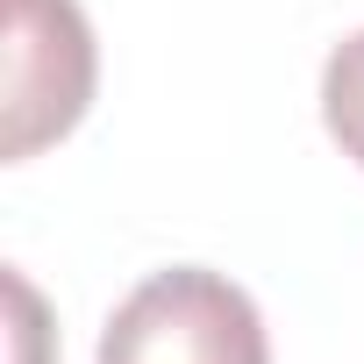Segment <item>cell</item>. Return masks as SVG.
Returning <instances> with one entry per match:
<instances>
[{"mask_svg": "<svg viewBox=\"0 0 364 364\" xmlns=\"http://www.w3.org/2000/svg\"><path fill=\"white\" fill-rule=\"evenodd\" d=\"M100 364H272V343L257 300L236 279L171 264L114 307Z\"/></svg>", "mask_w": 364, "mask_h": 364, "instance_id": "cell-1", "label": "cell"}, {"mask_svg": "<svg viewBox=\"0 0 364 364\" xmlns=\"http://www.w3.org/2000/svg\"><path fill=\"white\" fill-rule=\"evenodd\" d=\"M93 100V29L72 0H8V157L65 136Z\"/></svg>", "mask_w": 364, "mask_h": 364, "instance_id": "cell-2", "label": "cell"}, {"mask_svg": "<svg viewBox=\"0 0 364 364\" xmlns=\"http://www.w3.org/2000/svg\"><path fill=\"white\" fill-rule=\"evenodd\" d=\"M321 122L343 143V157L364 164V29L350 43H336V58L321 72Z\"/></svg>", "mask_w": 364, "mask_h": 364, "instance_id": "cell-3", "label": "cell"}]
</instances>
